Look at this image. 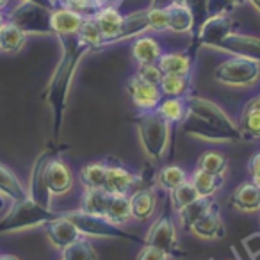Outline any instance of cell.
<instances>
[{"label": "cell", "instance_id": "5b68a950", "mask_svg": "<svg viewBox=\"0 0 260 260\" xmlns=\"http://www.w3.org/2000/svg\"><path fill=\"white\" fill-rule=\"evenodd\" d=\"M66 217L79 228V232L82 234V237H96V239H121V241H130V242H139L145 244V239H139L136 235L128 234L123 230V226L111 223L107 217H98L86 214L82 210H72L66 212Z\"/></svg>", "mask_w": 260, "mask_h": 260}, {"label": "cell", "instance_id": "6f0895ef", "mask_svg": "<svg viewBox=\"0 0 260 260\" xmlns=\"http://www.w3.org/2000/svg\"><path fill=\"white\" fill-rule=\"evenodd\" d=\"M251 260H260V253H256V255L255 256H253V258Z\"/></svg>", "mask_w": 260, "mask_h": 260}, {"label": "cell", "instance_id": "277c9868", "mask_svg": "<svg viewBox=\"0 0 260 260\" xmlns=\"http://www.w3.org/2000/svg\"><path fill=\"white\" fill-rule=\"evenodd\" d=\"M136 128L146 155L152 160H162L171 141L170 123L160 118L155 111L139 112L136 118Z\"/></svg>", "mask_w": 260, "mask_h": 260}, {"label": "cell", "instance_id": "11a10c76", "mask_svg": "<svg viewBox=\"0 0 260 260\" xmlns=\"http://www.w3.org/2000/svg\"><path fill=\"white\" fill-rule=\"evenodd\" d=\"M228 2H232L234 6H241V4H244L246 0H228Z\"/></svg>", "mask_w": 260, "mask_h": 260}, {"label": "cell", "instance_id": "60d3db41", "mask_svg": "<svg viewBox=\"0 0 260 260\" xmlns=\"http://www.w3.org/2000/svg\"><path fill=\"white\" fill-rule=\"evenodd\" d=\"M148 23L150 30L153 32H166L168 30V15L164 8H155V6H150L148 9Z\"/></svg>", "mask_w": 260, "mask_h": 260}, {"label": "cell", "instance_id": "4fadbf2b", "mask_svg": "<svg viewBox=\"0 0 260 260\" xmlns=\"http://www.w3.org/2000/svg\"><path fill=\"white\" fill-rule=\"evenodd\" d=\"M214 50L223 52V54H230L234 57H246V59H251V61L260 62V38L232 32Z\"/></svg>", "mask_w": 260, "mask_h": 260}, {"label": "cell", "instance_id": "d4e9b609", "mask_svg": "<svg viewBox=\"0 0 260 260\" xmlns=\"http://www.w3.org/2000/svg\"><path fill=\"white\" fill-rule=\"evenodd\" d=\"M109 202H111V194L104 189H84L79 209L91 216L105 217Z\"/></svg>", "mask_w": 260, "mask_h": 260}, {"label": "cell", "instance_id": "44dd1931", "mask_svg": "<svg viewBox=\"0 0 260 260\" xmlns=\"http://www.w3.org/2000/svg\"><path fill=\"white\" fill-rule=\"evenodd\" d=\"M166 15H168V30L175 34H187L192 32L194 29V13L191 11V8L184 4H168L166 8Z\"/></svg>", "mask_w": 260, "mask_h": 260}, {"label": "cell", "instance_id": "74e56055", "mask_svg": "<svg viewBox=\"0 0 260 260\" xmlns=\"http://www.w3.org/2000/svg\"><path fill=\"white\" fill-rule=\"evenodd\" d=\"M79 40L86 45L89 50H96V48H102L104 47V36H102L100 29L98 25L94 23L93 18H86L84 23L80 25V30L77 32Z\"/></svg>", "mask_w": 260, "mask_h": 260}, {"label": "cell", "instance_id": "bcb514c9", "mask_svg": "<svg viewBox=\"0 0 260 260\" xmlns=\"http://www.w3.org/2000/svg\"><path fill=\"white\" fill-rule=\"evenodd\" d=\"M248 173H249V180L260 189V152L251 155V159L248 162Z\"/></svg>", "mask_w": 260, "mask_h": 260}, {"label": "cell", "instance_id": "db71d44e", "mask_svg": "<svg viewBox=\"0 0 260 260\" xmlns=\"http://www.w3.org/2000/svg\"><path fill=\"white\" fill-rule=\"evenodd\" d=\"M8 4H9V0H0V11L8 8Z\"/></svg>", "mask_w": 260, "mask_h": 260}, {"label": "cell", "instance_id": "d590c367", "mask_svg": "<svg viewBox=\"0 0 260 260\" xmlns=\"http://www.w3.org/2000/svg\"><path fill=\"white\" fill-rule=\"evenodd\" d=\"M198 170L205 171V173L216 175V177H224L228 170V159L224 153L216 152V150H207L200 155L198 159Z\"/></svg>", "mask_w": 260, "mask_h": 260}, {"label": "cell", "instance_id": "8fae6325", "mask_svg": "<svg viewBox=\"0 0 260 260\" xmlns=\"http://www.w3.org/2000/svg\"><path fill=\"white\" fill-rule=\"evenodd\" d=\"M235 22L230 15H212L200 25L198 30V45L202 47L216 48L221 41L232 32H235Z\"/></svg>", "mask_w": 260, "mask_h": 260}, {"label": "cell", "instance_id": "f35d334b", "mask_svg": "<svg viewBox=\"0 0 260 260\" xmlns=\"http://www.w3.org/2000/svg\"><path fill=\"white\" fill-rule=\"evenodd\" d=\"M200 198L198 191H196L194 187H192L191 182H185V184H182L180 187H177L173 192H170V200H171V207L175 209V212H178V210H182L184 207L191 205L192 202H196V200Z\"/></svg>", "mask_w": 260, "mask_h": 260}, {"label": "cell", "instance_id": "9c48e42d", "mask_svg": "<svg viewBox=\"0 0 260 260\" xmlns=\"http://www.w3.org/2000/svg\"><path fill=\"white\" fill-rule=\"evenodd\" d=\"M50 159H52L50 152H43L38 157L32 166V171H30L29 187H27V196L32 202H36L40 207H45V209H52V198H54L47 182V164Z\"/></svg>", "mask_w": 260, "mask_h": 260}, {"label": "cell", "instance_id": "f6af8a7d", "mask_svg": "<svg viewBox=\"0 0 260 260\" xmlns=\"http://www.w3.org/2000/svg\"><path fill=\"white\" fill-rule=\"evenodd\" d=\"M241 244L244 246V251L249 255V258H253L256 253H260V232H253V234H249L248 237L242 239Z\"/></svg>", "mask_w": 260, "mask_h": 260}, {"label": "cell", "instance_id": "91938a15", "mask_svg": "<svg viewBox=\"0 0 260 260\" xmlns=\"http://www.w3.org/2000/svg\"><path fill=\"white\" fill-rule=\"evenodd\" d=\"M234 260H241V258H234Z\"/></svg>", "mask_w": 260, "mask_h": 260}, {"label": "cell", "instance_id": "ba28073f", "mask_svg": "<svg viewBox=\"0 0 260 260\" xmlns=\"http://www.w3.org/2000/svg\"><path fill=\"white\" fill-rule=\"evenodd\" d=\"M145 244L153 246V248L162 249L166 255L171 256H180V246H178V239H177V228L175 223L168 214H164L162 217L155 221V223L150 226L148 234L145 237Z\"/></svg>", "mask_w": 260, "mask_h": 260}, {"label": "cell", "instance_id": "680465c9", "mask_svg": "<svg viewBox=\"0 0 260 260\" xmlns=\"http://www.w3.org/2000/svg\"><path fill=\"white\" fill-rule=\"evenodd\" d=\"M55 2H57V4H59V6H61V0H55Z\"/></svg>", "mask_w": 260, "mask_h": 260}, {"label": "cell", "instance_id": "4316f807", "mask_svg": "<svg viewBox=\"0 0 260 260\" xmlns=\"http://www.w3.org/2000/svg\"><path fill=\"white\" fill-rule=\"evenodd\" d=\"M148 30H150L148 11H146V9H141V11H136V13H132V15H125L121 32H119V36L116 41L136 40V38L143 36V34L148 32Z\"/></svg>", "mask_w": 260, "mask_h": 260}, {"label": "cell", "instance_id": "7402d4cb", "mask_svg": "<svg viewBox=\"0 0 260 260\" xmlns=\"http://www.w3.org/2000/svg\"><path fill=\"white\" fill-rule=\"evenodd\" d=\"M130 50H132V57L138 64H155L160 59V55L164 54L159 41L152 36H146V34L136 38Z\"/></svg>", "mask_w": 260, "mask_h": 260}, {"label": "cell", "instance_id": "4dcf8cb0", "mask_svg": "<svg viewBox=\"0 0 260 260\" xmlns=\"http://www.w3.org/2000/svg\"><path fill=\"white\" fill-rule=\"evenodd\" d=\"M105 173H107V162L96 160L80 168L79 180L84 189H104Z\"/></svg>", "mask_w": 260, "mask_h": 260}, {"label": "cell", "instance_id": "5bb4252c", "mask_svg": "<svg viewBox=\"0 0 260 260\" xmlns=\"http://www.w3.org/2000/svg\"><path fill=\"white\" fill-rule=\"evenodd\" d=\"M45 234L47 239L55 249L62 251L66 246L73 244L79 239H82V234L79 232V228L66 217V212H62L57 219L50 221L48 224H45Z\"/></svg>", "mask_w": 260, "mask_h": 260}, {"label": "cell", "instance_id": "9a60e30c", "mask_svg": "<svg viewBox=\"0 0 260 260\" xmlns=\"http://www.w3.org/2000/svg\"><path fill=\"white\" fill-rule=\"evenodd\" d=\"M191 232L194 237L203 239V241H219L226 235V228H224L223 217H221V210L217 203L209 209L205 216H202L194 224L191 226Z\"/></svg>", "mask_w": 260, "mask_h": 260}, {"label": "cell", "instance_id": "ee69618b", "mask_svg": "<svg viewBox=\"0 0 260 260\" xmlns=\"http://www.w3.org/2000/svg\"><path fill=\"white\" fill-rule=\"evenodd\" d=\"M136 260H170V255H166V253L159 248L143 244L141 251L138 253V258Z\"/></svg>", "mask_w": 260, "mask_h": 260}, {"label": "cell", "instance_id": "52a82bcc", "mask_svg": "<svg viewBox=\"0 0 260 260\" xmlns=\"http://www.w3.org/2000/svg\"><path fill=\"white\" fill-rule=\"evenodd\" d=\"M50 15L52 9L22 0L18 6L11 9L6 20L18 25L27 36L29 34H54L50 27Z\"/></svg>", "mask_w": 260, "mask_h": 260}, {"label": "cell", "instance_id": "8d00e7d4", "mask_svg": "<svg viewBox=\"0 0 260 260\" xmlns=\"http://www.w3.org/2000/svg\"><path fill=\"white\" fill-rule=\"evenodd\" d=\"M61 260H98V255L86 237L66 246L61 251Z\"/></svg>", "mask_w": 260, "mask_h": 260}, {"label": "cell", "instance_id": "7dc6e473", "mask_svg": "<svg viewBox=\"0 0 260 260\" xmlns=\"http://www.w3.org/2000/svg\"><path fill=\"white\" fill-rule=\"evenodd\" d=\"M173 2L187 6V8H191L192 13L198 11V9L202 8V0H153L152 6H155V8H166L168 4H173Z\"/></svg>", "mask_w": 260, "mask_h": 260}, {"label": "cell", "instance_id": "ab89813d", "mask_svg": "<svg viewBox=\"0 0 260 260\" xmlns=\"http://www.w3.org/2000/svg\"><path fill=\"white\" fill-rule=\"evenodd\" d=\"M61 6L68 8L70 11L77 13V15L84 16V18H93L102 9V6L98 4L96 0H61Z\"/></svg>", "mask_w": 260, "mask_h": 260}, {"label": "cell", "instance_id": "484cf974", "mask_svg": "<svg viewBox=\"0 0 260 260\" xmlns=\"http://www.w3.org/2000/svg\"><path fill=\"white\" fill-rule=\"evenodd\" d=\"M27 43V34L15 25L13 22L6 20L0 29V50L4 54H18Z\"/></svg>", "mask_w": 260, "mask_h": 260}, {"label": "cell", "instance_id": "1f68e13d", "mask_svg": "<svg viewBox=\"0 0 260 260\" xmlns=\"http://www.w3.org/2000/svg\"><path fill=\"white\" fill-rule=\"evenodd\" d=\"M0 194L6 196L9 202L27 198V189L22 185L18 177L2 164H0Z\"/></svg>", "mask_w": 260, "mask_h": 260}, {"label": "cell", "instance_id": "d6a6232c", "mask_svg": "<svg viewBox=\"0 0 260 260\" xmlns=\"http://www.w3.org/2000/svg\"><path fill=\"white\" fill-rule=\"evenodd\" d=\"M214 205L212 198H198L196 202H192L191 205L184 207L182 210H178V223L184 230H191V226L200 219L202 216H205L209 212V209Z\"/></svg>", "mask_w": 260, "mask_h": 260}, {"label": "cell", "instance_id": "7a4b0ae2", "mask_svg": "<svg viewBox=\"0 0 260 260\" xmlns=\"http://www.w3.org/2000/svg\"><path fill=\"white\" fill-rule=\"evenodd\" d=\"M62 45V57L59 64L55 66L54 73L50 77V82L45 91V100L50 105L52 116H54V139L57 141L59 132L62 126V118H64L66 111V102H68L70 87H72V80L75 75V70L79 66V61L82 59L84 54L89 52V48L79 40L77 34L72 36H61Z\"/></svg>", "mask_w": 260, "mask_h": 260}, {"label": "cell", "instance_id": "ac0fdd59", "mask_svg": "<svg viewBox=\"0 0 260 260\" xmlns=\"http://www.w3.org/2000/svg\"><path fill=\"white\" fill-rule=\"evenodd\" d=\"M130 209L134 221H148L157 210V192L153 187H138L130 194Z\"/></svg>", "mask_w": 260, "mask_h": 260}, {"label": "cell", "instance_id": "2e32d148", "mask_svg": "<svg viewBox=\"0 0 260 260\" xmlns=\"http://www.w3.org/2000/svg\"><path fill=\"white\" fill-rule=\"evenodd\" d=\"M47 182L52 196H64L73 187V173L59 157H52L47 164Z\"/></svg>", "mask_w": 260, "mask_h": 260}, {"label": "cell", "instance_id": "681fc988", "mask_svg": "<svg viewBox=\"0 0 260 260\" xmlns=\"http://www.w3.org/2000/svg\"><path fill=\"white\" fill-rule=\"evenodd\" d=\"M96 2L102 6V8H107V6H114L116 8V6L119 4V0H96Z\"/></svg>", "mask_w": 260, "mask_h": 260}, {"label": "cell", "instance_id": "3957f363", "mask_svg": "<svg viewBox=\"0 0 260 260\" xmlns=\"http://www.w3.org/2000/svg\"><path fill=\"white\" fill-rule=\"evenodd\" d=\"M61 214L62 212H54L52 209L40 207L29 196L23 200H16V202H11V205L8 207V212L0 219V235L20 234V232L45 226L50 221L57 219Z\"/></svg>", "mask_w": 260, "mask_h": 260}, {"label": "cell", "instance_id": "cb8c5ba5", "mask_svg": "<svg viewBox=\"0 0 260 260\" xmlns=\"http://www.w3.org/2000/svg\"><path fill=\"white\" fill-rule=\"evenodd\" d=\"M237 126L244 141H260V105L253 100L248 102Z\"/></svg>", "mask_w": 260, "mask_h": 260}, {"label": "cell", "instance_id": "8992f818", "mask_svg": "<svg viewBox=\"0 0 260 260\" xmlns=\"http://www.w3.org/2000/svg\"><path fill=\"white\" fill-rule=\"evenodd\" d=\"M214 79L228 87H251L260 79V62L232 55L216 66Z\"/></svg>", "mask_w": 260, "mask_h": 260}, {"label": "cell", "instance_id": "b9f144b4", "mask_svg": "<svg viewBox=\"0 0 260 260\" xmlns=\"http://www.w3.org/2000/svg\"><path fill=\"white\" fill-rule=\"evenodd\" d=\"M136 75H139L141 79H145L146 82H152V84H155V86H159L164 73L160 72V68L155 62V64H139Z\"/></svg>", "mask_w": 260, "mask_h": 260}, {"label": "cell", "instance_id": "6da1fadb", "mask_svg": "<svg viewBox=\"0 0 260 260\" xmlns=\"http://www.w3.org/2000/svg\"><path fill=\"white\" fill-rule=\"evenodd\" d=\"M185 104L187 118L184 121V128L187 136L210 143L242 141L239 126L217 104L192 94L185 98Z\"/></svg>", "mask_w": 260, "mask_h": 260}, {"label": "cell", "instance_id": "7c38bea8", "mask_svg": "<svg viewBox=\"0 0 260 260\" xmlns=\"http://www.w3.org/2000/svg\"><path fill=\"white\" fill-rule=\"evenodd\" d=\"M139 184L138 175L126 170L119 162H107V173H105L104 191L112 196H130L136 191V185Z\"/></svg>", "mask_w": 260, "mask_h": 260}, {"label": "cell", "instance_id": "f907efd6", "mask_svg": "<svg viewBox=\"0 0 260 260\" xmlns=\"http://www.w3.org/2000/svg\"><path fill=\"white\" fill-rule=\"evenodd\" d=\"M8 203H9V200L6 198V196L0 194V212H2V210H4L6 207H8Z\"/></svg>", "mask_w": 260, "mask_h": 260}, {"label": "cell", "instance_id": "83f0119b", "mask_svg": "<svg viewBox=\"0 0 260 260\" xmlns=\"http://www.w3.org/2000/svg\"><path fill=\"white\" fill-rule=\"evenodd\" d=\"M155 112L170 125H180L187 118V104L185 98H162Z\"/></svg>", "mask_w": 260, "mask_h": 260}, {"label": "cell", "instance_id": "d6986e66", "mask_svg": "<svg viewBox=\"0 0 260 260\" xmlns=\"http://www.w3.org/2000/svg\"><path fill=\"white\" fill-rule=\"evenodd\" d=\"M84 16L77 15V13L70 11L64 6H59L52 11L50 15V27L52 32L55 36H72V34H77L80 30V25L84 23Z\"/></svg>", "mask_w": 260, "mask_h": 260}, {"label": "cell", "instance_id": "9f6ffc18", "mask_svg": "<svg viewBox=\"0 0 260 260\" xmlns=\"http://www.w3.org/2000/svg\"><path fill=\"white\" fill-rule=\"evenodd\" d=\"M4 22H6V16L2 15V11H0V29H2V25H4Z\"/></svg>", "mask_w": 260, "mask_h": 260}, {"label": "cell", "instance_id": "ffe728a7", "mask_svg": "<svg viewBox=\"0 0 260 260\" xmlns=\"http://www.w3.org/2000/svg\"><path fill=\"white\" fill-rule=\"evenodd\" d=\"M232 207L244 214L260 212V189L251 180L242 182L232 192Z\"/></svg>", "mask_w": 260, "mask_h": 260}, {"label": "cell", "instance_id": "e575fe53", "mask_svg": "<svg viewBox=\"0 0 260 260\" xmlns=\"http://www.w3.org/2000/svg\"><path fill=\"white\" fill-rule=\"evenodd\" d=\"M111 223L123 226L132 219V209H130V196H112L107 207V214H105Z\"/></svg>", "mask_w": 260, "mask_h": 260}, {"label": "cell", "instance_id": "f1b7e54d", "mask_svg": "<svg viewBox=\"0 0 260 260\" xmlns=\"http://www.w3.org/2000/svg\"><path fill=\"white\" fill-rule=\"evenodd\" d=\"M189 182L192 187L198 191L200 198H212L223 185V177H216V175L205 173V171L196 168L191 175H189Z\"/></svg>", "mask_w": 260, "mask_h": 260}, {"label": "cell", "instance_id": "603a6c76", "mask_svg": "<svg viewBox=\"0 0 260 260\" xmlns=\"http://www.w3.org/2000/svg\"><path fill=\"white\" fill-rule=\"evenodd\" d=\"M157 66L164 75H191L192 55L187 52H166L160 55Z\"/></svg>", "mask_w": 260, "mask_h": 260}, {"label": "cell", "instance_id": "f5cc1de1", "mask_svg": "<svg viewBox=\"0 0 260 260\" xmlns=\"http://www.w3.org/2000/svg\"><path fill=\"white\" fill-rule=\"evenodd\" d=\"M248 2H249V4L253 6V8L256 9V11L260 13V0H248Z\"/></svg>", "mask_w": 260, "mask_h": 260}, {"label": "cell", "instance_id": "836d02e7", "mask_svg": "<svg viewBox=\"0 0 260 260\" xmlns=\"http://www.w3.org/2000/svg\"><path fill=\"white\" fill-rule=\"evenodd\" d=\"M187 180L189 175L177 164H168V166L160 168V171L157 173V185L166 192H173Z\"/></svg>", "mask_w": 260, "mask_h": 260}, {"label": "cell", "instance_id": "f546056e", "mask_svg": "<svg viewBox=\"0 0 260 260\" xmlns=\"http://www.w3.org/2000/svg\"><path fill=\"white\" fill-rule=\"evenodd\" d=\"M159 89L164 98H187L191 91V75H162Z\"/></svg>", "mask_w": 260, "mask_h": 260}, {"label": "cell", "instance_id": "e0dca14e", "mask_svg": "<svg viewBox=\"0 0 260 260\" xmlns=\"http://www.w3.org/2000/svg\"><path fill=\"white\" fill-rule=\"evenodd\" d=\"M123 18H125V16H123L121 13L118 11V8H114V6L102 8L100 11L93 16L94 23L98 25L102 36H104V47L116 43L119 32H121Z\"/></svg>", "mask_w": 260, "mask_h": 260}, {"label": "cell", "instance_id": "30bf717a", "mask_svg": "<svg viewBox=\"0 0 260 260\" xmlns=\"http://www.w3.org/2000/svg\"><path fill=\"white\" fill-rule=\"evenodd\" d=\"M126 91L130 94V100L136 105L139 112H152L159 107L160 100H162V93H160L159 86L152 82H146L139 75H132L126 82Z\"/></svg>", "mask_w": 260, "mask_h": 260}, {"label": "cell", "instance_id": "c3c4849f", "mask_svg": "<svg viewBox=\"0 0 260 260\" xmlns=\"http://www.w3.org/2000/svg\"><path fill=\"white\" fill-rule=\"evenodd\" d=\"M25 2H32V4H38L41 8H47V9H52L54 11L55 8H59V4L55 0H25Z\"/></svg>", "mask_w": 260, "mask_h": 260}, {"label": "cell", "instance_id": "7bdbcfd3", "mask_svg": "<svg viewBox=\"0 0 260 260\" xmlns=\"http://www.w3.org/2000/svg\"><path fill=\"white\" fill-rule=\"evenodd\" d=\"M235 6L228 0H205V11H209V16L212 15H228Z\"/></svg>", "mask_w": 260, "mask_h": 260}, {"label": "cell", "instance_id": "816d5d0a", "mask_svg": "<svg viewBox=\"0 0 260 260\" xmlns=\"http://www.w3.org/2000/svg\"><path fill=\"white\" fill-rule=\"evenodd\" d=\"M0 260H20L16 255H0Z\"/></svg>", "mask_w": 260, "mask_h": 260}]
</instances>
